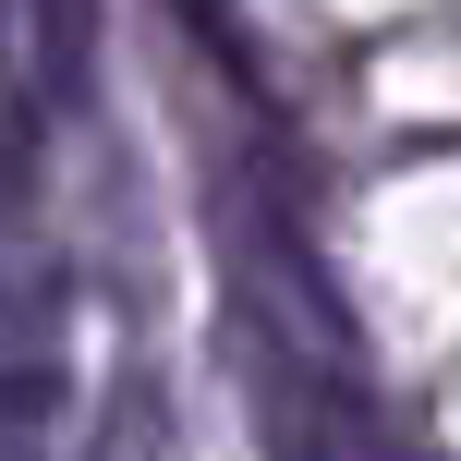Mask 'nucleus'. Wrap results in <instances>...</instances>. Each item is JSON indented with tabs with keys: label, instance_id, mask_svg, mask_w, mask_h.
I'll return each instance as SVG.
<instances>
[{
	"label": "nucleus",
	"instance_id": "obj_1",
	"mask_svg": "<svg viewBox=\"0 0 461 461\" xmlns=\"http://www.w3.org/2000/svg\"><path fill=\"white\" fill-rule=\"evenodd\" d=\"M13 170H24V158H13V146H0V352H13V365H24V352H37L49 328H61V255L37 243V219H24Z\"/></svg>",
	"mask_w": 461,
	"mask_h": 461
},
{
	"label": "nucleus",
	"instance_id": "obj_2",
	"mask_svg": "<svg viewBox=\"0 0 461 461\" xmlns=\"http://www.w3.org/2000/svg\"><path fill=\"white\" fill-rule=\"evenodd\" d=\"M49 413H61L49 365H0V461H49Z\"/></svg>",
	"mask_w": 461,
	"mask_h": 461
},
{
	"label": "nucleus",
	"instance_id": "obj_3",
	"mask_svg": "<svg viewBox=\"0 0 461 461\" xmlns=\"http://www.w3.org/2000/svg\"><path fill=\"white\" fill-rule=\"evenodd\" d=\"M389 461H425V449H401V438H389Z\"/></svg>",
	"mask_w": 461,
	"mask_h": 461
},
{
	"label": "nucleus",
	"instance_id": "obj_4",
	"mask_svg": "<svg viewBox=\"0 0 461 461\" xmlns=\"http://www.w3.org/2000/svg\"><path fill=\"white\" fill-rule=\"evenodd\" d=\"M0 13H13V0H0Z\"/></svg>",
	"mask_w": 461,
	"mask_h": 461
}]
</instances>
